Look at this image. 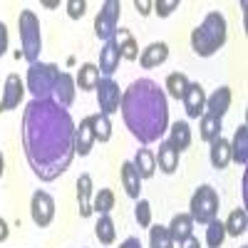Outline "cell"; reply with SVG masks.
Segmentation results:
<instances>
[{
	"label": "cell",
	"instance_id": "4dcf8cb0",
	"mask_svg": "<svg viewBox=\"0 0 248 248\" xmlns=\"http://www.w3.org/2000/svg\"><path fill=\"white\" fill-rule=\"evenodd\" d=\"M92 122V132H94V141H109L112 139V122L105 114H90Z\"/></svg>",
	"mask_w": 248,
	"mask_h": 248
},
{
	"label": "cell",
	"instance_id": "3957f363",
	"mask_svg": "<svg viewBox=\"0 0 248 248\" xmlns=\"http://www.w3.org/2000/svg\"><path fill=\"white\" fill-rule=\"evenodd\" d=\"M226 37H229V25H226L223 13L211 10L191 30V50L199 57H211L226 45Z\"/></svg>",
	"mask_w": 248,
	"mask_h": 248
},
{
	"label": "cell",
	"instance_id": "5b68a950",
	"mask_svg": "<svg viewBox=\"0 0 248 248\" xmlns=\"http://www.w3.org/2000/svg\"><path fill=\"white\" fill-rule=\"evenodd\" d=\"M60 77V67L52 62H35L28 70L25 77V90L32 94V99H50L52 97V87Z\"/></svg>",
	"mask_w": 248,
	"mask_h": 248
},
{
	"label": "cell",
	"instance_id": "277c9868",
	"mask_svg": "<svg viewBox=\"0 0 248 248\" xmlns=\"http://www.w3.org/2000/svg\"><path fill=\"white\" fill-rule=\"evenodd\" d=\"M17 30H20V45H23V57L35 65L43 52V32H40V20L32 10H20L17 15Z\"/></svg>",
	"mask_w": 248,
	"mask_h": 248
},
{
	"label": "cell",
	"instance_id": "7a4b0ae2",
	"mask_svg": "<svg viewBox=\"0 0 248 248\" xmlns=\"http://www.w3.org/2000/svg\"><path fill=\"white\" fill-rule=\"evenodd\" d=\"M122 119L127 124L129 134L141 144L159 141L169 129V105L167 92L159 82L149 77H139L122 92Z\"/></svg>",
	"mask_w": 248,
	"mask_h": 248
},
{
	"label": "cell",
	"instance_id": "8d00e7d4",
	"mask_svg": "<svg viewBox=\"0 0 248 248\" xmlns=\"http://www.w3.org/2000/svg\"><path fill=\"white\" fill-rule=\"evenodd\" d=\"M85 10H87L85 0H67V15H70L72 20H79L82 15H85Z\"/></svg>",
	"mask_w": 248,
	"mask_h": 248
},
{
	"label": "cell",
	"instance_id": "484cf974",
	"mask_svg": "<svg viewBox=\"0 0 248 248\" xmlns=\"http://www.w3.org/2000/svg\"><path fill=\"white\" fill-rule=\"evenodd\" d=\"M223 229H226V236H243L246 229H248V216H246V209H233L229 214V218L223 221Z\"/></svg>",
	"mask_w": 248,
	"mask_h": 248
},
{
	"label": "cell",
	"instance_id": "d590c367",
	"mask_svg": "<svg viewBox=\"0 0 248 248\" xmlns=\"http://www.w3.org/2000/svg\"><path fill=\"white\" fill-rule=\"evenodd\" d=\"M152 8H154V13H156L159 17H169V15L179 8V0H156Z\"/></svg>",
	"mask_w": 248,
	"mask_h": 248
},
{
	"label": "cell",
	"instance_id": "ee69618b",
	"mask_svg": "<svg viewBox=\"0 0 248 248\" xmlns=\"http://www.w3.org/2000/svg\"><path fill=\"white\" fill-rule=\"evenodd\" d=\"M243 248H248V246H243Z\"/></svg>",
	"mask_w": 248,
	"mask_h": 248
},
{
	"label": "cell",
	"instance_id": "7402d4cb",
	"mask_svg": "<svg viewBox=\"0 0 248 248\" xmlns=\"http://www.w3.org/2000/svg\"><path fill=\"white\" fill-rule=\"evenodd\" d=\"M209 159H211L214 169H226V167H229V161H231V144H229V139H223V137L214 139Z\"/></svg>",
	"mask_w": 248,
	"mask_h": 248
},
{
	"label": "cell",
	"instance_id": "8fae6325",
	"mask_svg": "<svg viewBox=\"0 0 248 248\" xmlns=\"http://www.w3.org/2000/svg\"><path fill=\"white\" fill-rule=\"evenodd\" d=\"M184 102V109H186V117L189 119H199L203 117V107H206V92L199 82H189L186 87V94L181 97Z\"/></svg>",
	"mask_w": 248,
	"mask_h": 248
},
{
	"label": "cell",
	"instance_id": "b9f144b4",
	"mask_svg": "<svg viewBox=\"0 0 248 248\" xmlns=\"http://www.w3.org/2000/svg\"><path fill=\"white\" fill-rule=\"evenodd\" d=\"M119 248H141V241H139L137 236H129V238L124 241V243H122Z\"/></svg>",
	"mask_w": 248,
	"mask_h": 248
},
{
	"label": "cell",
	"instance_id": "ab89813d",
	"mask_svg": "<svg viewBox=\"0 0 248 248\" xmlns=\"http://www.w3.org/2000/svg\"><path fill=\"white\" fill-rule=\"evenodd\" d=\"M179 248H201V243H199L196 236H189V238H184V241L179 243Z\"/></svg>",
	"mask_w": 248,
	"mask_h": 248
},
{
	"label": "cell",
	"instance_id": "ba28073f",
	"mask_svg": "<svg viewBox=\"0 0 248 248\" xmlns=\"http://www.w3.org/2000/svg\"><path fill=\"white\" fill-rule=\"evenodd\" d=\"M97 105H99V114L105 117H112L114 112H119V102H122V92H119V85L112 79V77H99L97 82Z\"/></svg>",
	"mask_w": 248,
	"mask_h": 248
},
{
	"label": "cell",
	"instance_id": "4fadbf2b",
	"mask_svg": "<svg viewBox=\"0 0 248 248\" xmlns=\"http://www.w3.org/2000/svg\"><path fill=\"white\" fill-rule=\"evenodd\" d=\"M231 107V87H218L211 97H206V107H203V114L209 117H216L221 119Z\"/></svg>",
	"mask_w": 248,
	"mask_h": 248
},
{
	"label": "cell",
	"instance_id": "7bdbcfd3",
	"mask_svg": "<svg viewBox=\"0 0 248 248\" xmlns=\"http://www.w3.org/2000/svg\"><path fill=\"white\" fill-rule=\"evenodd\" d=\"M3 171H5V159H3V154H0V176H3Z\"/></svg>",
	"mask_w": 248,
	"mask_h": 248
},
{
	"label": "cell",
	"instance_id": "8992f818",
	"mask_svg": "<svg viewBox=\"0 0 248 248\" xmlns=\"http://www.w3.org/2000/svg\"><path fill=\"white\" fill-rule=\"evenodd\" d=\"M218 206H221V201H218L216 189H214V186H209V184H203V186H199V189L194 191V196H191V203H189L191 211H189V216L194 218V223L206 226V223H211L218 216Z\"/></svg>",
	"mask_w": 248,
	"mask_h": 248
},
{
	"label": "cell",
	"instance_id": "e0dca14e",
	"mask_svg": "<svg viewBox=\"0 0 248 248\" xmlns=\"http://www.w3.org/2000/svg\"><path fill=\"white\" fill-rule=\"evenodd\" d=\"M119 60H122V55H119V50L114 45V40L105 43V45H102V50H99V72L105 75V77H112L119 70Z\"/></svg>",
	"mask_w": 248,
	"mask_h": 248
},
{
	"label": "cell",
	"instance_id": "d6a6232c",
	"mask_svg": "<svg viewBox=\"0 0 248 248\" xmlns=\"http://www.w3.org/2000/svg\"><path fill=\"white\" fill-rule=\"evenodd\" d=\"M226 241V229H223V221L214 218L211 223H206V246L209 248H221Z\"/></svg>",
	"mask_w": 248,
	"mask_h": 248
},
{
	"label": "cell",
	"instance_id": "2e32d148",
	"mask_svg": "<svg viewBox=\"0 0 248 248\" xmlns=\"http://www.w3.org/2000/svg\"><path fill=\"white\" fill-rule=\"evenodd\" d=\"M77 203H79V216L90 218L92 211V176L90 174H79L77 179Z\"/></svg>",
	"mask_w": 248,
	"mask_h": 248
},
{
	"label": "cell",
	"instance_id": "ffe728a7",
	"mask_svg": "<svg viewBox=\"0 0 248 248\" xmlns=\"http://www.w3.org/2000/svg\"><path fill=\"white\" fill-rule=\"evenodd\" d=\"M167 229H169L171 241H174V243H181L184 238L194 236V218H191L189 214H176Z\"/></svg>",
	"mask_w": 248,
	"mask_h": 248
},
{
	"label": "cell",
	"instance_id": "cb8c5ba5",
	"mask_svg": "<svg viewBox=\"0 0 248 248\" xmlns=\"http://www.w3.org/2000/svg\"><path fill=\"white\" fill-rule=\"evenodd\" d=\"M122 186H124V191H127L129 199H139V191H141V179L134 169V164L132 161H124L122 164Z\"/></svg>",
	"mask_w": 248,
	"mask_h": 248
},
{
	"label": "cell",
	"instance_id": "7c38bea8",
	"mask_svg": "<svg viewBox=\"0 0 248 248\" xmlns=\"http://www.w3.org/2000/svg\"><path fill=\"white\" fill-rule=\"evenodd\" d=\"M75 92H77L75 77L67 75V72H60L55 87H52V102H55V105H60L62 109H67L72 102H75Z\"/></svg>",
	"mask_w": 248,
	"mask_h": 248
},
{
	"label": "cell",
	"instance_id": "d4e9b609",
	"mask_svg": "<svg viewBox=\"0 0 248 248\" xmlns=\"http://www.w3.org/2000/svg\"><path fill=\"white\" fill-rule=\"evenodd\" d=\"M132 164H134L139 179H152L154 171H156V159H154L152 149H137V156H134Z\"/></svg>",
	"mask_w": 248,
	"mask_h": 248
},
{
	"label": "cell",
	"instance_id": "603a6c76",
	"mask_svg": "<svg viewBox=\"0 0 248 248\" xmlns=\"http://www.w3.org/2000/svg\"><path fill=\"white\" fill-rule=\"evenodd\" d=\"M229 144H231V159L236 164H241V167H246V161H248V127L246 124H241L236 129L233 141H229Z\"/></svg>",
	"mask_w": 248,
	"mask_h": 248
},
{
	"label": "cell",
	"instance_id": "60d3db41",
	"mask_svg": "<svg viewBox=\"0 0 248 248\" xmlns=\"http://www.w3.org/2000/svg\"><path fill=\"white\" fill-rule=\"evenodd\" d=\"M8 236H10L8 221H5V218H0V243H3V241H8Z\"/></svg>",
	"mask_w": 248,
	"mask_h": 248
},
{
	"label": "cell",
	"instance_id": "f546056e",
	"mask_svg": "<svg viewBox=\"0 0 248 248\" xmlns=\"http://www.w3.org/2000/svg\"><path fill=\"white\" fill-rule=\"evenodd\" d=\"M186 87H189V77L184 72H171L167 77V85H164V90H167L169 97H174V99H181L186 94Z\"/></svg>",
	"mask_w": 248,
	"mask_h": 248
},
{
	"label": "cell",
	"instance_id": "44dd1931",
	"mask_svg": "<svg viewBox=\"0 0 248 248\" xmlns=\"http://www.w3.org/2000/svg\"><path fill=\"white\" fill-rule=\"evenodd\" d=\"M167 141L171 144V149H176L179 154L186 152L191 147V127L186 122H174L171 129H169V139Z\"/></svg>",
	"mask_w": 248,
	"mask_h": 248
},
{
	"label": "cell",
	"instance_id": "e575fe53",
	"mask_svg": "<svg viewBox=\"0 0 248 248\" xmlns=\"http://www.w3.org/2000/svg\"><path fill=\"white\" fill-rule=\"evenodd\" d=\"M134 218H137V223L141 226V229H149V226H152V206H149L147 199H139V201H137V206H134Z\"/></svg>",
	"mask_w": 248,
	"mask_h": 248
},
{
	"label": "cell",
	"instance_id": "836d02e7",
	"mask_svg": "<svg viewBox=\"0 0 248 248\" xmlns=\"http://www.w3.org/2000/svg\"><path fill=\"white\" fill-rule=\"evenodd\" d=\"M114 209V191L112 189H99L92 199V211H97L99 216H105Z\"/></svg>",
	"mask_w": 248,
	"mask_h": 248
},
{
	"label": "cell",
	"instance_id": "6da1fadb",
	"mask_svg": "<svg viewBox=\"0 0 248 248\" xmlns=\"http://www.w3.org/2000/svg\"><path fill=\"white\" fill-rule=\"evenodd\" d=\"M72 114L52 99H30L23 112V152L40 181H55L75 159Z\"/></svg>",
	"mask_w": 248,
	"mask_h": 248
},
{
	"label": "cell",
	"instance_id": "5bb4252c",
	"mask_svg": "<svg viewBox=\"0 0 248 248\" xmlns=\"http://www.w3.org/2000/svg\"><path fill=\"white\" fill-rule=\"evenodd\" d=\"M167 57H169V45H167V43H152V45H147V47L141 50L139 65H141L144 70H152V67L164 65V62H167Z\"/></svg>",
	"mask_w": 248,
	"mask_h": 248
},
{
	"label": "cell",
	"instance_id": "74e56055",
	"mask_svg": "<svg viewBox=\"0 0 248 248\" xmlns=\"http://www.w3.org/2000/svg\"><path fill=\"white\" fill-rule=\"evenodd\" d=\"M8 52V28L5 23H0V57Z\"/></svg>",
	"mask_w": 248,
	"mask_h": 248
},
{
	"label": "cell",
	"instance_id": "f1b7e54d",
	"mask_svg": "<svg viewBox=\"0 0 248 248\" xmlns=\"http://www.w3.org/2000/svg\"><path fill=\"white\" fill-rule=\"evenodd\" d=\"M221 119H216V117H209V114H203L201 117V124H199V137L203 139V141H214V139H218L221 137Z\"/></svg>",
	"mask_w": 248,
	"mask_h": 248
},
{
	"label": "cell",
	"instance_id": "9c48e42d",
	"mask_svg": "<svg viewBox=\"0 0 248 248\" xmlns=\"http://www.w3.org/2000/svg\"><path fill=\"white\" fill-rule=\"evenodd\" d=\"M30 216L35 221V226H40V229H45V226L52 223L55 218V199L47 194V191H35L32 199H30Z\"/></svg>",
	"mask_w": 248,
	"mask_h": 248
},
{
	"label": "cell",
	"instance_id": "52a82bcc",
	"mask_svg": "<svg viewBox=\"0 0 248 248\" xmlns=\"http://www.w3.org/2000/svg\"><path fill=\"white\" fill-rule=\"evenodd\" d=\"M119 15H122V3L119 0H105L94 17V35L102 43L114 40L117 30H119Z\"/></svg>",
	"mask_w": 248,
	"mask_h": 248
},
{
	"label": "cell",
	"instance_id": "1f68e13d",
	"mask_svg": "<svg viewBox=\"0 0 248 248\" xmlns=\"http://www.w3.org/2000/svg\"><path fill=\"white\" fill-rule=\"evenodd\" d=\"M149 248H174V241L169 236L167 226H149Z\"/></svg>",
	"mask_w": 248,
	"mask_h": 248
},
{
	"label": "cell",
	"instance_id": "f35d334b",
	"mask_svg": "<svg viewBox=\"0 0 248 248\" xmlns=\"http://www.w3.org/2000/svg\"><path fill=\"white\" fill-rule=\"evenodd\" d=\"M152 5L154 3H149V0H137V3H134V8H137L139 15H149L152 13Z\"/></svg>",
	"mask_w": 248,
	"mask_h": 248
},
{
	"label": "cell",
	"instance_id": "30bf717a",
	"mask_svg": "<svg viewBox=\"0 0 248 248\" xmlns=\"http://www.w3.org/2000/svg\"><path fill=\"white\" fill-rule=\"evenodd\" d=\"M23 94H25V82L20 79V75H15V72L8 75L3 97H0V112H10V109L20 107V102H23Z\"/></svg>",
	"mask_w": 248,
	"mask_h": 248
},
{
	"label": "cell",
	"instance_id": "d6986e66",
	"mask_svg": "<svg viewBox=\"0 0 248 248\" xmlns=\"http://www.w3.org/2000/svg\"><path fill=\"white\" fill-rule=\"evenodd\" d=\"M114 45H117L122 60H137V57H139V45H137L132 30H127V28H119V30H117Z\"/></svg>",
	"mask_w": 248,
	"mask_h": 248
},
{
	"label": "cell",
	"instance_id": "ac0fdd59",
	"mask_svg": "<svg viewBox=\"0 0 248 248\" xmlns=\"http://www.w3.org/2000/svg\"><path fill=\"white\" fill-rule=\"evenodd\" d=\"M154 159H156V167L164 174H174L179 169V152L171 149L169 141H159V152L154 154Z\"/></svg>",
	"mask_w": 248,
	"mask_h": 248
},
{
	"label": "cell",
	"instance_id": "4316f807",
	"mask_svg": "<svg viewBox=\"0 0 248 248\" xmlns=\"http://www.w3.org/2000/svg\"><path fill=\"white\" fill-rule=\"evenodd\" d=\"M97 82H99V67L92 65V62H85V65L79 67V72H77L75 85H79L82 92H90V90L97 87Z\"/></svg>",
	"mask_w": 248,
	"mask_h": 248
},
{
	"label": "cell",
	"instance_id": "83f0119b",
	"mask_svg": "<svg viewBox=\"0 0 248 248\" xmlns=\"http://www.w3.org/2000/svg\"><path fill=\"white\" fill-rule=\"evenodd\" d=\"M94 236L99 238V243H105V246L114 243V238H117V229H114V221H112L109 214L99 216V221H97V226H94Z\"/></svg>",
	"mask_w": 248,
	"mask_h": 248
},
{
	"label": "cell",
	"instance_id": "9a60e30c",
	"mask_svg": "<svg viewBox=\"0 0 248 248\" xmlns=\"http://www.w3.org/2000/svg\"><path fill=\"white\" fill-rule=\"evenodd\" d=\"M92 144H94L92 122H90V117H85L79 122V127H75V154L87 156L92 152Z\"/></svg>",
	"mask_w": 248,
	"mask_h": 248
}]
</instances>
